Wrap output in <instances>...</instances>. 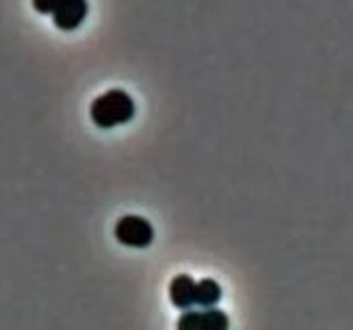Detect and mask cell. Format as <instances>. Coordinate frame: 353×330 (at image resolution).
Listing matches in <instances>:
<instances>
[{"instance_id": "277c9868", "label": "cell", "mask_w": 353, "mask_h": 330, "mask_svg": "<svg viewBox=\"0 0 353 330\" xmlns=\"http://www.w3.org/2000/svg\"><path fill=\"white\" fill-rule=\"evenodd\" d=\"M195 289L197 282L190 276H174L170 282V303L179 310H193L195 305Z\"/></svg>"}, {"instance_id": "7a4b0ae2", "label": "cell", "mask_w": 353, "mask_h": 330, "mask_svg": "<svg viewBox=\"0 0 353 330\" xmlns=\"http://www.w3.org/2000/svg\"><path fill=\"white\" fill-rule=\"evenodd\" d=\"M115 238L129 248H147L154 241V227L143 216L129 214L115 223Z\"/></svg>"}, {"instance_id": "5b68a950", "label": "cell", "mask_w": 353, "mask_h": 330, "mask_svg": "<svg viewBox=\"0 0 353 330\" xmlns=\"http://www.w3.org/2000/svg\"><path fill=\"white\" fill-rule=\"evenodd\" d=\"M223 298V289L216 280L211 278H204L197 282V289H195V305H200L202 310H209V307H218Z\"/></svg>"}, {"instance_id": "3957f363", "label": "cell", "mask_w": 353, "mask_h": 330, "mask_svg": "<svg viewBox=\"0 0 353 330\" xmlns=\"http://www.w3.org/2000/svg\"><path fill=\"white\" fill-rule=\"evenodd\" d=\"M88 10H90V5L85 0H60L53 12V21L62 30H74V28H79L83 23V19L88 17Z\"/></svg>"}, {"instance_id": "6da1fadb", "label": "cell", "mask_w": 353, "mask_h": 330, "mask_svg": "<svg viewBox=\"0 0 353 330\" xmlns=\"http://www.w3.org/2000/svg\"><path fill=\"white\" fill-rule=\"evenodd\" d=\"M133 115H136V101L131 99L129 92L117 87L99 94L90 106L92 122L101 129H112V126L131 122Z\"/></svg>"}, {"instance_id": "8992f818", "label": "cell", "mask_w": 353, "mask_h": 330, "mask_svg": "<svg viewBox=\"0 0 353 330\" xmlns=\"http://www.w3.org/2000/svg\"><path fill=\"white\" fill-rule=\"evenodd\" d=\"M202 326L204 330H230V317L221 307H209L202 310Z\"/></svg>"}, {"instance_id": "52a82bcc", "label": "cell", "mask_w": 353, "mask_h": 330, "mask_svg": "<svg viewBox=\"0 0 353 330\" xmlns=\"http://www.w3.org/2000/svg\"><path fill=\"white\" fill-rule=\"evenodd\" d=\"M176 330H204V326H202V312L183 310L179 321H176Z\"/></svg>"}]
</instances>
